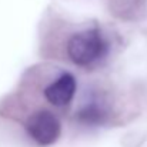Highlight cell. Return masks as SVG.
<instances>
[{"mask_svg": "<svg viewBox=\"0 0 147 147\" xmlns=\"http://www.w3.org/2000/svg\"><path fill=\"white\" fill-rule=\"evenodd\" d=\"M76 120L86 126H100L109 120V109L96 98L87 100L76 111Z\"/></svg>", "mask_w": 147, "mask_h": 147, "instance_id": "4", "label": "cell"}, {"mask_svg": "<svg viewBox=\"0 0 147 147\" xmlns=\"http://www.w3.org/2000/svg\"><path fill=\"white\" fill-rule=\"evenodd\" d=\"M77 82L71 73H61L56 80L49 83L43 89V96L53 107H64L67 106L76 94Z\"/></svg>", "mask_w": 147, "mask_h": 147, "instance_id": "3", "label": "cell"}, {"mask_svg": "<svg viewBox=\"0 0 147 147\" xmlns=\"http://www.w3.org/2000/svg\"><path fill=\"white\" fill-rule=\"evenodd\" d=\"M109 40L97 27L76 32L69 37L66 45L69 59L79 67H92L100 63L109 54Z\"/></svg>", "mask_w": 147, "mask_h": 147, "instance_id": "1", "label": "cell"}, {"mask_svg": "<svg viewBox=\"0 0 147 147\" xmlns=\"http://www.w3.org/2000/svg\"><path fill=\"white\" fill-rule=\"evenodd\" d=\"M27 134L39 146H51L61 134V123L59 117L47 109L32 113L24 123Z\"/></svg>", "mask_w": 147, "mask_h": 147, "instance_id": "2", "label": "cell"}]
</instances>
